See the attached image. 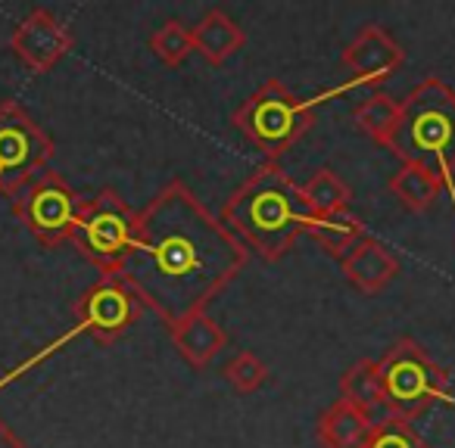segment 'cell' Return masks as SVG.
Masks as SVG:
<instances>
[{"label": "cell", "instance_id": "obj_1", "mask_svg": "<svg viewBox=\"0 0 455 448\" xmlns=\"http://www.w3.org/2000/svg\"><path fill=\"white\" fill-rule=\"evenodd\" d=\"M250 249L181 181H169L138 212V234L119 268L144 309L165 327L206 305L247 268Z\"/></svg>", "mask_w": 455, "mask_h": 448}, {"label": "cell", "instance_id": "obj_2", "mask_svg": "<svg viewBox=\"0 0 455 448\" xmlns=\"http://www.w3.org/2000/svg\"><path fill=\"white\" fill-rule=\"evenodd\" d=\"M309 218L303 190L278 162H262L219 212L221 224L266 262L284 259L306 234Z\"/></svg>", "mask_w": 455, "mask_h": 448}, {"label": "cell", "instance_id": "obj_3", "mask_svg": "<svg viewBox=\"0 0 455 448\" xmlns=\"http://www.w3.org/2000/svg\"><path fill=\"white\" fill-rule=\"evenodd\" d=\"M387 150L403 165L430 171L455 206V90L440 75H427L399 100Z\"/></svg>", "mask_w": 455, "mask_h": 448}, {"label": "cell", "instance_id": "obj_4", "mask_svg": "<svg viewBox=\"0 0 455 448\" xmlns=\"http://www.w3.org/2000/svg\"><path fill=\"white\" fill-rule=\"evenodd\" d=\"M140 311H144V305H140V299L134 296L132 287H128L119 274H100V280H97L94 287H88V290L76 299V305H72L76 324H72L63 336H57L51 346L41 349L38 355H32L28 361L16 365L7 377H0V389H7L13 380H20L22 373H28L32 367H38L44 358L57 355L66 342H72L76 336H82V334H88L91 340L109 346V342L119 340V336L125 334L132 324H138Z\"/></svg>", "mask_w": 455, "mask_h": 448}, {"label": "cell", "instance_id": "obj_5", "mask_svg": "<svg viewBox=\"0 0 455 448\" xmlns=\"http://www.w3.org/2000/svg\"><path fill=\"white\" fill-rule=\"evenodd\" d=\"M231 125L266 156V162H278L297 140L312 131L315 113L278 78H268L243 100L241 109H235Z\"/></svg>", "mask_w": 455, "mask_h": 448}, {"label": "cell", "instance_id": "obj_6", "mask_svg": "<svg viewBox=\"0 0 455 448\" xmlns=\"http://www.w3.org/2000/svg\"><path fill=\"white\" fill-rule=\"evenodd\" d=\"M387 414L415 420L430 405H455L449 377L415 340L403 336L378 361Z\"/></svg>", "mask_w": 455, "mask_h": 448}, {"label": "cell", "instance_id": "obj_7", "mask_svg": "<svg viewBox=\"0 0 455 448\" xmlns=\"http://www.w3.org/2000/svg\"><path fill=\"white\" fill-rule=\"evenodd\" d=\"M138 234V212L122 200L119 190L103 187L78 215L72 247L100 274H119L128 249Z\"/></svg>", "mask_w": 455, "mask_h": 448}, {"label": "cell", "instance_id": "obj_8", "mask_svg": "<svg viewBox=\"0 0 455 448\" xmlns=\"http://www.w3.org/2000/svg\"><path fill=\"white\" fill-rule=\"evenodd\" d=\"M82 206H84L82 196L53 169H44L41 175H35L13 196V215L26 224L28 234L47 249L72 240Z\"/></svg>", "mask_w": 455, "mask_h": 448}, {"label": "cell", "instance_id": "obj_9", "mask_svg": "<svg viewBox=\"0 0 455 448\" xmlns=\"http://www.w3.org/2000/svg\"><path fill=\"white\" fill-rule=\"evenodd\" d=\"M57 153L53 138L22 103H0V193L16 196Z\"/></svg>", "mask_w": 455, "mask_h": 448}, {"label": "cell", "instance_id": "obj_10", "mask_svg": "<svg viewBox=\"0 0 455 448\" xmlns=\"http://www.w3.org/2000/svg\"><path fill=\"white\" fill-rule=\"evenodd\" d=\"M72 47H76V35L44 7H35L10 35V51L35 75H47Z\"/></svg>", "mask_w": 455, "mask_h": 448}, {"label": "cell", "instance_id": "obj_11", "mask_svg": "<svg viewBox=\"0 0 455 448\" xmlns=\"http://www.w3.org/2000/svg\"><path fill=\"white\" fill-rule=\"evenodd\" d=\"M343 66L353 72L347 88H355V84H380L393 75V72L403 69L405 63V51L396 44L387 28L380 26H365L349 47L343 51Z\"/></svg>", "mask_w": 455, "mask_h": 448}, {"label": "cell", "instance_id": "obj_12", "mask_svg": "<svg viewBox=\"0 0 455 448\" xmlns=\"http://www.w3.org/2000/svg\"><path fill=\"white\" fill-rule=\"evenodd\" d=\"M347 280L365 296H378L387 287L396 280L399 274V259L378 240V237L368 234L362 243H355L353 253L340 262Z\"/></svg>", "mask_w": 455, "mask_h": 448}, {"label": "cell", "instance_id": "obj_13", "mask_svg": "<svg viewBox=\"0 0 455 448\" xmlns=\"http://www.w3.org/2000/svg\"><path fill=\"white\" fill-rule=\"evenodd\" d=\"M169 336L178 355L194 371H206L221 355V349L228 346V334L215 318H209V311H194V315L181 318L175 327H169Z\"/></svg>", "mask_w": 455, "mask_h": 448}, {"label": "cell", "instance_id": "obj_14", "mask_svg": "<svg viewBox=\"0 0 455 448\" xmlns=\"http://www.w3.org/2000/svg\"><path fill=\"white\" fill-rule=\"evenodd\" d=\"M190 38H194V53H200L209 66H225L228 59L235 57L237 51H243V44H247V32L225 10H209L190 28Z\"/></svg>", "mask_w": 455, "mask_h": 448}, {"label": "cell", "instance_id": "obj_15", "mask_svg": "<svg viewBox=\"0 0 455 448\" xmlns=\"http://www.w3.org/2000/svg\"><path fill=\"white\" fill-rule=\"evenodd\" d=\"M374 420L343 398H334L328 408L322 411L315 423V436L322 448H365L368 436H371Z\"/></svg>", "mask_w": 455, "mask_h": 448}, {"label": "cell", "instance_id": "obj_16", "mask_svg": "<svg viewBox=\"0 0 455 448\" xmlns=\"http://www.w3.org/2000/svg\"><path fill=\"white\" fill-rule=\"evenodd\" d=\"M306 234L331 255V259L343 262L353 253L355 243H362L368 237L365 221L353 212V208H340L334 215H322V218H309Z\"/></svg>", "mask_w": 455, "mask_h": 448}, {"label": "cell", "instance_id": "obj_17", "mask_svg": "<svg viewBox=\"0 0 455 448\" xmlns=\"http://www.w3.org/2000/svg\"><path fill=\"white\" fill-rule=\"evenodd\" d=\"M340 398L347 405H353L355 411L368 414L371 420H378V414L384 408V392H380V373L374 358H359L347 373L340 377Z\"/></svg>", "mask_w": 455, "mask_h": 448}, {"label": "cell", "instance_id": "obj_18", "mask_svg": "<svg viewBox=\"0 0 455 448\" xmlns=\"http://www.w3.org/2000/svg\"><path fill=\"white\" fill-rule=\"evenodd\" d=\"M390 193L396 196L405 212L421 215V212H427L436 196L443 193V184L436 181L430 171L418 169V165H403V169L390 177Z\"/></svg>", "mask_w": 455, "mask_h": 448}, {"label": "cell", "instance_id": "obj_19", "mask_svg": "<svg viewBox=\"0 0 455 448\" xmlns=\"http://www.w3.org/2000/svg\"><path fill=\"white\" fill-rule=\"evenodd\" d=\"M299 190H303L306 208L312 212V218H322V215H334V212H340V208H349V200H353L349 184L331 169H318Z\"/></svg>", "mask_w": 455, "mask_h": 448}, {"label": "cell", "instance_id": "obj_20", "mask_svg": "<svg viewBox=\"0 0 455 448\" xmlns=\"http://www.w3.org/2000/svg\"><path fill=\"white\" fill-rule=\"evenodd\" d=\"M396 119H399V103L390 94H380V90H374L368 100H362L353 109L355 131L365 134L368 140H374L380 146H387L393 128H396Z\"/></svg>", "mask_w": 455, "mask_h": 448}, {"label": "cell", "instance_id": "obj_21", "mask_svg": "<svg viewBox=\"0 0 455 448\" xmlns=\"http://www.w3.org/2000/svg\"><path fill=\"white\" fill-rule=\"evenodd\" d=\"M150 51H153V57H156L159 63L169 66V69H175V66H181L184 59L194 53V38H190V28L184 26V22H178V20L163 22V26L150 35Z\"/></svg>", "mask_w": 455, "mask_h": 448}, {"label": "cell", "instance_id": "obj_22", "mask_svg": "<svg viewBox=\"0 0 455 448\" xmlns=\"http://www.w3.org/2000/svg\"><path fill=\"white\" fill-rule=\"evenodd\" d=\"M365 448H430V445H427V439L411 427V420L384 414L374 420Z\"/></svg>", "mask_w": 455, "mask_h": 448}, {"label": "cell", "instance_id": "obj_23", "mask_svg": "<svg viewBox=\"0 0 455 448\" xmlns=\"http://www.w3.org/2000/svg\"><path fill=\"white\" fill-rule=\"evenodd\" d=\"M221 373H225L228 386H231L235 392H241V396H253V392H259L268 380L266 361H262L256 352H250V349H241L235 358L228 361Z\"/></svg>", "mask_w": 455, "mask_h": 448}, {"label": "cell", "instance_id": "obj_24", "mask_svg": "<svg viewBox=\"0 0 455 448\" xmlns=\"http://www.w3.org/2000/svg\"><path fill=\"white\" fill-rule=\"evenodd\" d=\"M0 448H26V442L10 429V423H4V417H0Z\"/></svg>", "mask_w": 455, "mask_h": 448}]
</instances>
